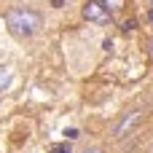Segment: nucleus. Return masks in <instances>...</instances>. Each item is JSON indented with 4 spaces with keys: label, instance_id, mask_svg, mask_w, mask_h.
I'll list each match as a JSON object with an SVG mask.
<instances>
[{
    "label": "nucleus",
    "instance_id": "f8f14e48",
    "mask_svg": "<svg viewBox=\"0 0 153 153\" xmlns=\"http://www.w3.org/2000/svg\"><path fill=\"white\" fill-rule=\"evenodd\" d=\"M86 153H102V151H86Z\"/></svg>",
    "mask_w": 153,
    "mask_h": 153
},
{
    "label": "nucleus",
    "instance_id": "20e7f679",
    "mask_svg": "<svg viewBox=\"0 0 153 153\" xmlns=\"http://www.w3.org/2000/svg\"><path fill=\"white\" fill-rule=\"evenodd\" d=\"M8 86H11V70L0 65V91H5Z\"/></svg>",
    "mask_w": 153,
    "mask_h": 153
},
{
    "label": "nucleus",
    "instance_id": "f257e3e1",
    "mask_svg": "<svg viewBox=\"0 0 153 153\" xmlns=\"http://www.w3.org/2000/svg\"><path fill=\"white\" fill-rule=\"evenodd\" d=\"M5 27L13 38L24 40V38H32L38 30H40V13L32 11V8H8L5 13Z\"/></svg>",
    "mask_w": 153,
    "mask_h": 153
},
{
    "label": "nucleus",
    "instance_id": "9d476101",
    "mask_svg": "<svg viewBox=\"0 0 153 153\" xmlns=\"http://www.w3.org/2000/svg\"><path fill=\"white\" fill-rule=\"evenodd\" d=\"M148 22H151V24H153V8H151V11H148Z\"/></svg>",
    "mask_w": 153,
    "mask_h": 153
},
{
    "label": "nucleus",
    "instance_id": "39448f33",
    "mask_svg": "<svg viewBox=\"0 0 153 153\" xmlns=\"http://www.w3.org/2000/svg\"><path fill=\"white\" fill-rule=\"evenodd\" d=\"M100 3H102V5H105V8L110 11V13H118V11H121V8L126 5L124 0H100Z\"/></svg>",
    "mask_w": 153,
    "mask_h": 153
},
{
    "label": "nucleus",
    "instance_id": "9b49d317",
    "mask_svg": "<svg viewBox=\"0 0 153 153\" xmlns=\"http://www.w3.org/2000/svg\"><path fill=\"white\" fill-rule=\"evenodd\" d=\"M54 5H56V8H59V5H65V3H62V0H54Z\"/></svg>",
    "mask_w": 153,
    "mask_h": 153
},
{
    "label": "nucleus",
    "instance_id": "ddd939ff",
    "mask_svg": "<svg viewBox=\"0 0 153 153\" xmlns=\"http://www.w3.org/2000/svg\"><path fill=\"white\" fill-rule=\"evenodd\" d=\"M148 3H151V8H153V0H148Z\"/></svg>",
    "mask_w": 153,
    "mask_h": 153
},
{
    "label": "nucleus",
    "instance_id": "0eeeda50",
    "mask_svg": "<svg viewBox=\"0 0 153 153\" xmlns=\"http://www.w3.org/2000/svg\"><path fill=\"white\" fill-rule=\"evenodd\" d=\"M121 30H124V32H134V30H137V19H126V22L121 24Z\"/></svg>",
    "mask_w": 153,
    "mask_h": 153
},
{
    "label": "nucleus",
    "instance_id": "7ed1b4c3",
    "mask_svg": "<svg viewBox=\"0 0 153 153\" xmlns=\"http://www.w3.org/2000/svg\"><path fill=\"white\" fill-rule=\"evenodd\" d=\"M140 118H143V110H132V113H126V116L116 124V129H113V140H124V137L140 124Z\"/></svg>",
    "mask_w": 153,
    "mask_h": 153
},
{
    "label": "nucleus",
    "instance_id": "f03ea898",
    "mask_svg": "<svg viewBox=\"0 0 153 153\" xmlns=\"http://www.w3.org/2000/svg\"><path fill=\"white\" fill-rule=\"evenodd\" d=\"M83 19H86L89 24H100V27L113 24V13H110L100 0H89V3H83Z\"/></svg>",
    "mask_w": 153,
    "mask_h": 153
},
{
    "label": "nucleus",
    "instance_id": "6e6552de",
    "mask_svg": "<svg viewBox=\"0 0 153 153\" xmlns=\"http://www.w3.org/2000/svg\"><path fill=\"white\" fill-rule=\"evenodd\" d=\"M78 134H81V132H78V129H67V132H65V140H67V143H70V140H75V137H78Z\"/></svg>",
    "mask_w": 153,
    "mask_h": 153
},
{
    "label": "nucleus",
    "instance_id": "423d86ee",
    "mask_svg": "<svg viewBox=\"0 0 153 153\" xmlns=\"http://www.w3.org/2000/svg\"><path fill=\"white\" fill-rule=\"evenodd\" d=\"M51 153H73V145L65 140V143H56V145H51Z\"/></svg>",
    "mask_w": 153,
    "mask_h": 153
},
{
    "label": "nucleus",
    "instance_id": "1a4fd4ad",
    "mask_svg": "<svg viewBox=\"0 0 153 153\" xmlns=\"http://www.w3.org/2000/svg\"><path fill=\"white\" fill-rule=\"evenodd\" d=\"M148 56H151V62H153V38L148 40Z\"/></svg>",
    "mask_w": 153,
    "mask_h": 153
}]
</instances>
